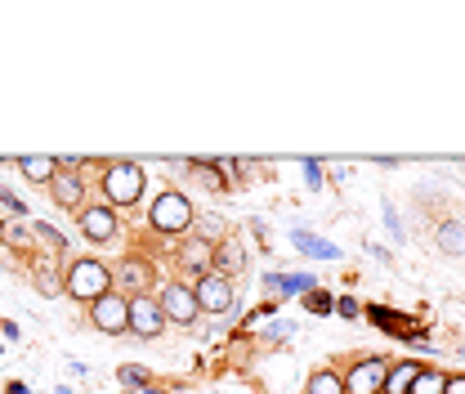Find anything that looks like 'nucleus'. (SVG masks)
Instances as JSON below:
<instances>
[{
  "mask_svg": "<svg viewBox=\"0 0 465 394\" xmlns=\"http://www.w3.org/2000/svg\"><path fill=\"white\" fill-rule=\"evenodd\" d=\"M161 332H166V314H161L157 296H130V336L157 341Z\"/></svg>",
  "mask_w": 465,
  "mask_h": 394,
  "instance_id": "8",
  "label": "nucleus"
},
{
  "mask_svg": "<svg viewBox=\"0 0 465 394\" xmlns=\"http://www.w3.org/2000/svg\"><path fill=\"white\" fill-rule=\"evenodd\" d=\"M99 184H104V197H108V206H134L139 197H143V184H148V175H143V166L139 161H104V175H99Z\"/></svg>",
  "mask_w": 465,
  "mask_h": 394,
  "instance_id": "2",
  "label": "nucleus"
},
{
  "mask_svg": "<svg viewBox=\"0 0 465 394\" xmlns=\"http://www.w3.org/2000/svg\"><path fill=\"white\" fill-rule=\"evenodd\" d=\"M36 238H41V243H45V247H50L54 256H63V252H68L63 234H59V229H50V224H36Z\"/></svg>",
  "mask_w": 465,
  "mask_h": 394,
  "instance_id": "21",
  "label": "nucleus"
},
{
  "mask_svg": "<svg viewBox=\"0 0 465 394\" xmlns=\"http://www.w3.org/2000/svg\"><path fill=\"white\" fill-rule=\"evenodd\" d=\"M193 220H197V211H193V202L179 193V188H161L157 197H152V211H148V224L161 234V238H175V234H188L193 229Z\"/></svg>",
  "mask_w": 465,
  "mask_h": 394,
  "instance_id": "3",
  "label": "nucleus"
},
{
  "mask_svg": "<svg viewBox=\"0 0 465 394\" xmlns=\"http://www.w3.org/2000/svg\"><path fill=\"white\" fill-rule=\"evenodd\" d=\"M309 309L327 314V309H332V296H327V291H314V296H309Z\"/></svg>",
  "mask_w": 465,
  "mask_h": 394,
  "instance_id": "22",
  "label": "nucleus"
},
{
  "mask_svg": "<svg viewBox=\"0 0 465 394\" xmlns=\"http://www.w3.org/2000/svg\"><path fill=\"white\" fill-rule=\"evenodd\" d=\"M193 291H197L202 314H229L232 300H237V287H232V278H224V273H206V278H197Z\"/></svg>",
  "mask_w": 465,
  "mask_h": 394,
  "instance_id": "9",
  "label": "nucleus"
},
{
  "mask_svg": "<svg viewBox=\"0 0 465 394\" xmlns=\"http://www.w3.org/2000/svg\"><path fill=\"white\" fill-rule=\"evenodd\" d=\"M0 202H5V206H9V211H18V215H23V211H27V206H23V202H18V197H14V193H9V188H0Z\"/></svg>",
  "mask_w": 465,
  "mask_h": 394,
  "instance_id": "23",
  "label": "nucleus"
},
{
  "mask_svg": "<svg viewBox=\"0 0 465 394\" xmlns=\"http://www.w3.org/2000/svg\"><path fill=\"white\" fill-rule=\"evenodd\" d=\"M412 394H448V372L421 363V372H416V381H412Z\"/></svg>",
  "mask_w": 465,
  "mask_h": 394,
  "instance_id": "15",
  "label": "nucleus"
},
{
  "mask_svg": "<svg viewBox=\"0 0 465 394\" xmlns=\"http://www.w3.org/2000/svg\"><path fill=\"white\" fill-rule=\"evenodd\" d=\"M50 197L63 206V211H86V179L81 175H72V170H59L54 179H50Z\"/></svg>",
  "mask_w": 465,
  "mask_h": 394,
  "instance_id": "11",
  "label": "nucleus"
},
{
  "mask_svg": "<svg viewBox=\"0 0 465 394\" xmlns=\"http://www.w3.org/2000/svg\"><path fill=\"white\" fill-rule=\"evenodd\" d=\"M305 394H345V377L336 368H318L309 381H305Z\"/></svg>",
  "mask_w": 465,
  "mask_h": 394,
  "instance_id": "16",
  "label": "nucleus"
},
{
  "mask_svg": "<svg viewBox=\"0 0 465 394\" xmlns=\"http://www.w3.org/2000/svg\"><path fill=\"white\" fill-rule=\"evenodd\" d=\"M77 220H81V234H86L90 243H113V238H116V211L108 206V202L86 206Z\"/></svg>",
  "mask_w": 465,
  "mask_h": 394,
  "instance_id": "12",
  "label": "nucleus"
},
{
  "mask_svg": "<svg viewBox=\"0 0 465 394\" xmlns=\"http://www.w3.org/2000/svg\"><path fill=\"white\" fill-rule=\"evenodd\" d=\"M385 372L389 363L380 354H362L345 368V394H380L385 390Z\"/></svg>",
  "mask_w": 465,
  "mask_h": 394,
  "instance_id": "5",
  "label": "nucleus"
},
{
  "mask_svg": "<svg viewBox=\"0 0 465 394\" xmlns=\"http://www.w3.org/2000/svg\"><path fill=\"white\" fill-rule=\"evenodd\" d=\"M175 264H179V273H184V282L193 278H206V273H215V243H206V238H184L179 247H175Z\"/></svg>",
  "mask_w": 465,
  "mask_h": 394,
  "instance_id": "7",
  "label": "nucleus"
},
{
  "mask_svg": "<svg viewBox=\"0 0 465 394\" xmlns=\"http://www.w3.org/2000/svg\"><path fill=\"white\" fill-rule=\"evenodd\" d=\"M237 269H242V252H237V243H220V247H215V273L232 278Z\"/></svg>",
  "mask_w": 465,
  "mask_h": 394,
  "instance_id": "18",
  "label": "nucleus"
},
{
  "mask_svg": "<svg viewBox=\"0 0 465 394\" xmlns=\"http://www.w3.org/2000/svg\"><path fill=\"white\" fill-rule=\"evenodd\" d=\"M188 170H193L211 193H224V188H229V179H220V161H188Z\"/></svg>",
  "mask_w": 465,
  "mask_h": 394,
  "instance_id": "17",
  "label": "nucleus"
},
{
  "mask_svg": "<svg viewBox=\"0 0 465 394\" xmlns=\"http://www.w3.org/2000/svg\"><path fill=\"white\" fill-rule=\"evenodd\" d=\"M416 372H421L416 359H398V363H389V372H385V390L380 394H412Z\"/></svg>",
  "mask_w": 465,
  "mask_h": 394,
  "instance_id": "13",
  "label": "nucleus"
},
{
  "mask_svg": "<svg viewBox=\"0 0 465 394\" xmlns=\"http://www.w3.org/2000/svg\"><path fill=\"white\" fill-rule=\"evenodd\" d=\"M113 278H116V282H125V291H130V296H152L157 269H152L148 261H139V256H125V261L116 264Z\"/></svg>",
  "mask_w": 465,
  "mask_h": 394,
  "instance_id": "10",
  "label": "nucleus"
},
{
  "mask_svg": "<svg viewBox=\"0 0 465 394\" xmlns=\"http://www.w3.org/2000/svg\"><path fill=\"white\" fill-rule=\"evenodd\" d=\"M116 377H121V386H139V390H148V386H152V372H148V368H139V363H121V368H116Z\"/></svg>",
  "mask_w": 465,
  "mask_h": 394,
  "instance_id": "20",
  "label": "nucleus"
},
{
  "mask_svg": "<svg viewBox=\"0 0 465 394\" xmlns=\"http://www.w3.org/2000/svg\"><path fill=\"white\" fill-rule=\"evenodd\" d=\"M63 291H68L72 300H81V305H95V300H104L108 291H116V278H113V269H108L104 261H90V256H81V261L68 264Z\"/></svg>",
  "mask_w": 465,
  "mask_h": 394,
  "instance_id": "1",
  "label": "nucleus"
},
{
  "mask_svg": "<svg viewBox=\"0 0 465 394\" xmlns=\"http://www.w3.org/2000/svg\"><path fill=\"white\" fill-rule=\"evenodd\" d=\"M157 305H161L166 323H175V327H193V323H197V314H202L197 291H193V282H184V278L166 282V287H161V296H157Z\"/></svg>",
  "mask_w": 465,
  "mask_h": 394,
  "instance_id": "4",
  "label": "nucleus"
},
{
  "mask_svg": "<svg viewBox=\"0 0 465 394\" xmlns=\"http://www.w3.org/2000/svg\"><path fill=\"white\" fill-rule=\"evenodd\" d=\"M448 394H465V372H452V377H448Z\"/></svg>",
  "mask_w": 465,
  "mask_h": 394,
  "instance_id": "24",
  "label": "nucleus"
},
{
  "mask_svg": "<svg viewBox=\"0 0 465 394\" xmlns=\"http://www.w3.org/2000/svg\"><path fill=\"white\" fill-rule=\"evenodd\" d=\"M90 323H95L104 336L130 332V296H125V291H108L104 300H95V305H90Z\"/></svg>",
  "mask_w": 465,
  "mask_h": 394,
  "instance_id": "6",
  "label": "nucleus"
},
{
  "mask_svg": "<svg viewBox=\"0 0 465 394\" xmlns=\"http://www.w3.org/2000/svg\"><path fill=\"white\" fill-rule=\"evenodd\" d=\"M18 170L32 179V184H50L59 175V157H18Z\"/></svg>",
  "mask_w": 465,
  "mask_h": 394,
  "instance_id": "14",
  "label": "nucleus"
},
{
  "mask_svg": "<svg viewBox=\"0 0 465 394\" xmlns=\"http://www.w3.org/2000/svg\"><path fill=\"white\" fill-rule=\"evenodd\" d=\"M439 247L452 252V256H465V224H443L439 229Z\"/></svg>",
  "mask_w": 465,
  "mask_h": 394,
  "instance_id": "19",
  "label": "nucleus"
},
{
  "mask_svg": "<svg viewBox=\"0 0 465 394\" xmlns=\"http://www.w3.org/2000/svg\"><path fill=\"white\" fill-rule=\"evenodd\" d=\"M336 309H341L345 318H353V314H358V300H349V296H341V300H336Z\"/></svg>",
  "mask_w": 465,
  "mask_h": 394,
  "instance_id": "25",
  "label": "nucleus"
}]
</instances>
